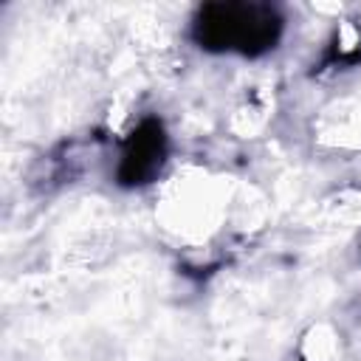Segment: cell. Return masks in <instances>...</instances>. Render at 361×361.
Segmentation results:
<instances>
[{"mask_svg": "<svg viewBox=\"0 0 361 361\" xmlns=\"http://www.w3.org/2000/svg\"><path fill=\"white\" fill-rule=\"evenodd\" d=\"M285 20L268 3H206L192 17V37L203 51L262 56L276 48Z\"/></svg>", "mask_w": 361, "mask_h": 361, "instance_id": "cell-1", "label": "cell"}, {"mask_svg": "<svg viewBox=\"0 0 361 361\" xmlns=\"http://www.w3.org/2000/svg\"><path fill=\"white\" fill-rule=\"evenodd\" d=\"M166 161V133L161 121L147 118L138 124V130L130 133L121 161H118V180L124 186H141L149 183Z\"/></svg>", "mask_w": 361, "mask_h": 361, "instance_id": "cell-2", "label": "cell"}]
</instances>
